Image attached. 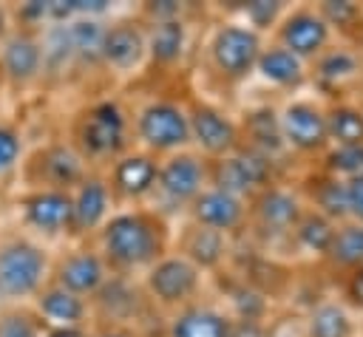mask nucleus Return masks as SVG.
Returning <instances> with one entry per match:
<instances>
[{"instance_id":"f257e3e1","label":"nucleus","mask_w":363,"mask_h":337,"mask_svg":"<svg viewBox=\"0 0 363 337\" xmlns=\"http://www.w3.org/2000/svg\"><path fill=\"white\" fill-rule=\"evenodd\" d=\"M91 244L102 255L111 275L142 278L162 255L170 252L173 221L150 204L116 207Z\"/></svg>"},{"instance_id":"f03ea898","label":"nucleus","mask_w":363,"mask_h":337,"mask_svg":"<svg viewBox=\"0 0 363 337\" xmlns=\"http://www.w3.org/2000/svg\"><path fill=\"white\" fill-rule=\"evenodd\" d=\"M88 167L102 170L133 147L130 108L116 96H96L77 108L65 136Z\"/></svg>"},{"instance_id":"7ed1b4c3","label":"nucleus","mask_w":363,"mask_h":337,"mask_svg":"<svg viewBox=\"0 0 363 337\" xmlns=\"http://www.w3.org/2000/svg\"><path fill=\"white\" fill-rule=\"evenodd\" d=\"M264 40L258 31L244 25L241 20L224 14L216 20L204 40H201V59L210 76L224 88H238L252 79L258 54L264 48Z\"/></svg>"},{"instance_id":"20e7f679","label":"nucleus","mask_w":363,"mask_h":337,"mask_svg":"<svg viewBox=\"0 0 363 337\" xmlns=\"http://www.w3.org/2000/svg\"><path fill=\"white\" fill-rule=\"evenodd\" d=\"M54 252L43 241L20 232L0 235V306H28L51 280Z\"/></svg>"},{"instance_id":"39448f33","label":"nucleus","mask_w":363,"mask_h":337,"mask_svg":"<svg viewBox=\"0 0 363 337\" xmlns=\"http://www.w3.org/2000/svg\"><path fill=\"white\" fill-rule=\"evenodd\" d=\"M133 147L164 159L170 153L190 147V119L187 102L179 96L153 93L130 108Z\"/></svg>"},{"instance_id":"423d86ee","label":"nucleus","mask_w":363,"mask_h":337,"mask_svg":"<svg viewBox=\"0 0 363 337\" xmlns=\"http://www.w3.org/2000/svg\"><path fill=\"white\" fill-rule=\"evenodd\" d=\"M278 127L284 147L292 159L318 161L329 150V130H326V99L312 91L284 96L278 105Z\"/></svg>"},{"instance_id":"0eeeda50","label":"nucleus","mask_w":363,"mask_h":337,"mask_svg":"<svg viewBox=\"0 0 363 337\" xmlns=\"http://www.w3.org/2000/svg\"><path fill=\"white\" fill-rule=\"evenodd\" d=\"M136 280H139V289H142L147 306H153L164 314H173L184 306L201 300L204 289H207V275L173 249L167 255H162Z\"/></svg>"},{"instance_id":"6e6552de","label":"nucleus","mask_w":363,"mask_h":337,"mask_svg":"<svg viewBox=\"0 0 363 337\" xmlns=\"http://www.w3.org/2000/svg\"><path fill=\"white\" fill-rule=\"evenodd\" d=\"M207 184H210V161L204 156H199L193 147L170 153L159 159V176L150 207L167 215L170 221H179L190 207V201Z\"/></svg>"},{"instance_id":"1a4fd4ad","label":"nucleus","mask_w":363,"mask_h":337,"mask_svg":"<svg viewBox=\"0 0 363 337\" xmlns=\"http://www.w3.org/2000/svg\"><path fill=\"white\" fill-rule=\"evenodd\" d=\"M303 207L306 204L301 201L295 184L278 178L258 190L252 198H247V235L258 238L272 252V246H284Z\"/></svg>"},{"instance_id":"9d476101","label":"nucleus","mask_w":363,"mask_h":337,"mask_svg":"<svg viewBox=\"0 0 363 337\" xmlns=\"http://www.w3.org/2000/svg\"><path fill=\"white\" fill-rule=\"evenodd\" d=\"M96 59L116 79H136L147 71V28L136 11H116L105 20Z\"/></svg>"},{"instance_id":"9b49d317","label":"nucleus","mask_w":363,"mask_h":337,"mask_svg":"<svg viewBox=\"0 0 363 337\" xmlns=\"http://www.w3.org/2000/svg\"><path fill=\"white\" fill-rule=\"evenodd\" d=\"M14 212L26 235L51 246L71 241V193L48 187H23L14 195Z\"/></svg>"},{"instance_id":"f8f14e48","label":"nucleus","mask_w":363,"mask_h":337,"mask_svg":"<svg viewBox=\"0 0 363 337\" xmlns=\"http://www.w3.org/2000/svg\"><path fill=\"white\" fill-rule=\"evenodd\" d=\"M187 119H190V147L207 161L224 159L241 147V130L233 110L207 96H187Z\"/></svg>"},{"instance_id":"ddd939ff","label":"nucleus","mask_w":363,"mask_h":337,"mask_svg":"<svg viewBox=\"0 0 363 337\" xmlns=\"http://www.w3.org/2000/svg\"><path fill=\"white\" fill-rule=\"evenodd\" d=\"M91 167L85 159L74 150V144L62 139H48L40 147L26 153V161L20 167V176L26 187H48V190H74Z\"/></svg>"},{"instance_id":"4468645a","label":"nucleus","mask_w":363,"mask_h":337,"mask_svg":"<svg viewBox=\"0 0 363 337\" xmlns=\"http://www.w3.org/2000/svg\"><path fill=\"white\" fill-rule=\"evenodd\" d=\"M267 40L278 42L281 48H286L289 54H295L298 59H303L309 65L337 37L332 34L329 23L320 17L315 3H289L284 17L278 20V25L272 28V34Z\"/></svg>"},{"instance_id":"2eb2a0df","label":"nucleus","mask_w":363,"mask_h":337,"mask_svg":"<svg viewBox=\"0 0 363 337\" xmlns=\"http://www.w3.org/2000/svg\"><path fill=\"white\" fill-rule=\"evenodd\" d=\"M363 45L352 40H335L309 62V91L320 99L354 96L357 74H360Z\"/></svg>"},{"instance_id":"dca6fc26","label":"nucleus","mask_w":363,"mask_h":337,"mask_svg":"<svg viewBox=\"0 0 363 337\" xmlns=\"http://www.w3.org/2000/svg\"><path fill=\"white\" fill-rule=\"evenodd\" d=\"M111 269L105 266L102 255L94 249L91 241H71L62 252H54L51 261V283L62 286L65 292L94 300L99 289L108 283Z\"/></svg>"},{"instance_id":"f3484780","label":"nucleus","mask_w":363,"mask_h":337,"mask_svg":"<svg viewBox=\"0 0 363 337\" xmlns=\"http://www.w3.org/2000/svg\"><path fill=\"white\" fill-rule=\"evenodd\" d=\"M102 176L116 207H142L153 198L159 159L139 147H130L122 156H116L108 167H102Z\"/></svg>"},{"instance_id":"a211bd4d","label":"nucleus","mask_w":363,"mask_h":337,"mask_svg":"<svg viewBox=\"0 0 363 337\" xmlns=\"http://www.w3.org/2000/svg\"><path fill=\"white\" fill-rule=\"evenodd\" d=\"M45 76L43 31L20 28L0 42V82L11 91H28Z\"/></svg>"},{"instance_id":"6ab92c4d","label":"nucleus","mask_w":363,"mask_h":337,"mask_svg":"<svg viewBox=\"0 0 363 337\" xmlns=\"http://www.w3.org/2000/svg\"><path fill=\"white\" fill-rule=\"evenodd\" d=\"M278 167L281 164H275V161H269V159H264L247 147H238L230 156L210 161V184L221 187L233 195L252 198L258 190H264L267 184L281 178Z\"/></svg>"},{"instance_id":"aec40b11","label":"nucleus","mask_w":363,"mask_h":337,"mask_svg":"<svg viewBox=\"0 0 363 337\" xmlns=\"http://www.w3.org/2000/svg\"><path fill=\"white\" fill-rule=\"evenodd\" d=\"M187 221L207 227L213 232H221L227 238H241L247 235V198L233 195L221 187L207 184L184 210Z\"/></svg>"},{"instance_id":"412c9836","label":"nucleus","mask_w":363,"mask_h":337,"mask_svg":"<svg viewBox=\"0 0 363 337\" xmlns=\"http://www.w3.org/2000/svg\"><path fill=\"white\" fill-rule=\"evenodd\" d=\"M116 210L102 170H88L71 190V241H91Z\"/></svg>"},{"instance_id":"4be33fe9","label":"nucleus","mask_w":363,"mask_h":337,"mask_svg":"<svg viewBox=\"0 0 363 337\" xmlns=\"http://www.w3.org/2000/svg\"><path fill=\"white\" fill-rule=\"evenodd\" d=\"M173 252H179L182 258H187L193 266H199L207 278L218 275L233 252V238L213 232L207 227H199L187 218L173 221Z\"/></svg>"},{"instance_id":"5701e85b","label":"nucleus","mask_w":363,"mask_h":337,"mask_svg":"<svg viewBox=\"0 0 363 337\" xmlns=\"http://www.w3.org/2000/svg\"><path fill=\"white\" fill-rule=\"evenodd\" d=\"M147 28V68L179 71L193 45V23L190 14L145 23Z\"/></svg>"},{"instance_id":"b1692460","label":"nucleus","mask_w":363,"mask_h":337,"mask_svg":"<svg viewBox=\"0 0 363 337\" xmlns=\"http://www.w3.org/2000/svg\"><path fill=\"white\" fill-rule=\"evenodd\" d=\"M235 119H238V130H241V147H247L275 164H284V159H289L284 139H281L275 105H269V102L250 105Z\"/></svg>"},{"instance_id":"393cba45","label":"nucleus","mask_w":363,"mask_h":337,"mask_svg":"<svg viewBox=\"0 0 363 337\" xmlns=\"http://www.w3.org/2000/svg\"><path fill=\"white\" fill-rule=\"evenodd\" d=\"M252 76L284 96H295V93L309 91V65L272 40H264V48L258 54Z\"/></svg>"},{"instance_id":"a878e982","label":"nucleus","mask_w":363,"mask_h":337,"mask_svg":"<svg viewBox=\"0 0 363 337\" xmlns=\"http://www.w3.org/2000/svg\"><path fill=\"white\" fill-rule=\"evenodd\" d=\"M28 306L34 309L43 326H54V329H91L94 326L91 300L77 297L51 280L37 292V297Z\"/></svg>"},{"instance_id":"bb28decb","label":"nucleus","mask_w":363,"mask_h":337,"mask_svg":"<svg viewBox=\"0 0 363 337\" xmlns=\"http://www.w3.org/2000/svg\"><path fill=\"white\" fill-rule=\"evenodd\" d=\"M233 314L216 300H196L164 320V337H230Z\"/></svg>"},{"instance_id":"cd10ccee","label":"nucleus","mask_w":363,"mask_h":337,"mask_svg":"<svg viewBox=\"0 0 363 337\" xmlns=\"http://www.w3.org/2000/svg\"><path fill=\"white\" fill-rule=\"evenodd\" d=\"M295 190H298L301 201L309 210L320 212L323 218H329L335 224L349 218V210H346V181L318 170L315 164L295 181Z\"/></svg>"},{"instance_id":"c85d7f7f","label":"nucleus","mask_w":363,"mask_h":337,"mask_svg":"<svg viewBox=\"0 0 363 337\" xmlns=\"http://www.w3.org/2000/svg\"><path fill=\"white\" fill-rule=\"evenodd\" d=\"M303 337H360V323L340 297H323L306 312Z\"/></svg>"},{"instance_id":"c756f323","label":"nucleus","mask_w":363,"mask_h":337,"mask_svg":"<svg viewBox=\"0 0 363 337\" xmlns=\"http://www.w3.org/2000/svg\"><path fill=\"white\" fill-rule=\"evenodd\" d=\"M332 232H335V221L323 218L320 212L303 207L298 224L292 227V232L286 235L284 246H289V252L295 258H306V261H323L326 249L332 244Z\"/></svg>"},{"instance_id":"7c9ffc66","label":"nucleus","mask_w":363,"mask_h":337,"mask_svg":"<svg viewBox=\"0 0 363 337\" xmlns=\"http://www.w3.org/2000/svg\"><path fill=\"white\" fill-rule=\"evenodd\" d=\"M326 130H329V147L363 144V113L354 96L326 99Z\"/></svg>"},{"instance_id":"2f4dec72","label":"nucleus","mask_w":363,"mask_h":337,"mask_svg":"<svg viewBox=\"0 0 363 337\" xmlns=\"http://www.w3.org/2000/svg\"><path fill=\"white\" fill-rule=\"evenodd\" d=\"M323 263L340 275H346L363 263V224L360 221L346 218V221L335 224L332 244L326 249Z\"/></svg>"},{"instance_id":"473e14b6","label":"nucleus","mask_w":363,"mask_h":337,"mask_svg":"<svg viewBox=\"0 0 363 337\" xmlns=\"http://www.w3.org/2000/svg\"><path fill=\"white\" fill-rule=\"evenodd\" d=\"M289 3L284 0H250V3H238L230 8V17L241 20L244 25H250L252 31H258L261 37H269L272 28L278 25V20L284 17Z\"/></svg>"},{"instance_id":"72a5a7b5","label":"nucleus","mask_w":363,"mask_h":337,"mask_svg":"<svg viewBox=\"0 0 363 337\" xmlns=\"http://www.w3.org/2000/svg\"><path fill=\"white\" fill-rule=\"evenodd\" d=\"M318 170L340 178V181H349V178H357L363 176V144H343V147H329L318 161H315Z\"/></svg>"},{"instance_id":"f704fd0d","label":"nucleus","mask_w":363,"mask_h":337,"mask_svg":"<svg viewBox=\"0 0 363 337\" xmlns=\"http://www.w3.org/2000/svg\"><path fill=\"white\" fill-rule=\"evenodd\" d=\"M26 153H28V144H26V133L20 130V125L0 119V181L20 173Z\"/></svg>"},{"instance_id":"c9c22d12","label":"nucleus","mask_w":363,"mask_h":337,"mask_svg":"<svg viewBox=\"0 0 363 337\" xmlns=\"http://www.w3.org/2000/svg\"><path fill=\"white\" fill-rule=\"evenodd\" d=\"M43 329L31 306H0V337H40Z\"/></svg>"},{"instance_id":"e433bc0d","label":"nucleus","mask_w":363,"mask_h":337,"mask_svg":"<svg viewBox=\"0 0 363 337\" xmlns=\"http://www.w3.org/2000/svg\"><path fill=\"white\" fill-rule=\"evenodd\" d=\"M315 6H318L320 17L329 23V28H332V34H335L337 40H346L352 23L363 20V6H360V3H349V0H320V3H315Z\"/></svg>"},{"instance_id":"4c0bfd02","label":"nucleus","mask_w":363,"mask_h":337,"mask_svg":"<svg viewBox=\"0 0 363 337\" xmlns=\"http://www.w3.org/2000/svg\"><path fill=\"white\" fill-rule=\"evenodd\" d=\"M340 300L354 312L363 314V263L352 272L343 275V286H340Z\"/></svg>"},{"instance_id":"58836bf2","label":"nucleus","mask_w":363,"mask_h":337,"mask_svg":"<svg viewBox=\"0 0 363 337\" xmlns=\"http://www.w3.org/2000/svg\"><path fill=\"white\" fill-rule=\"evenodd\" d=\"M346 210L352 221L363 224V176L346 181Z\"/></svg>"},{"instance_id":"ea45409f","label":"nucleus","mask_w":363,"mask_h":337,"mask_svg":"<svg viewBox=\"0 0 363 337\" xmlns=\"http://www.w3.org/2000/svg\"><path fill=\"white\" fill-rule=\"evenodd\" d=\"M230 337H272V331H269V326L264 320H241V317H233Z\"/></svg>"},{"instance_id":"a19ab883","label":"nucleus","mask_w":363,"mask_h":337,"mask_svg":"<svg viewBox=\"0 0 363 337\" xmlns=\"http://www.w3.org/2000/svg\"><path fill=\"white\" fill-rule=\"evenodd\" d=\"M91 337H139L136 326H116V323H94Z\"/></svg>"},{"instance_id":"79ce46f5","label":"nucleus","mask_w":363,"mask_h":337,"mask_svg":"<svg viewBox=\"0 0 363 337\" xmlns=\"http://www.w3.org/2000/svg\"><path fill=\"white\" fill-rule=\"evenodd\" d=\"M40 337H91V329H54V326H45Z\"/></svg>"},{"instance_id":"37998d69","label":"nucleus","mask_w":363,"mask_h":337,"mask_svg":"<svg viewBox=\"0 0 363 337\" xmlns=\"http://www.w3.org/2000/svg\"><path fill=\"white\" fill-rule=\"evenodd\" d=\"M14 31V14L9 3H0V42Z\"/></svg>"},{"instance_id":"c03bdc74","label":"nucleus","mask_w":363,"mask_h":337,"mask_svg":"<svg viewBox=\"0 0 363 337\" xmlns=\"http://www.w3.org/2000/svg\"><path fill=\"white\" fill-rule=\"evenodd\" d=\"M354 96H363V59H360V74H357V85H354Z\"/></svg>"},{"instance_id":"a18cd8bd","label":"nucleus","mask_w":363,"mask_h":337,"mask_svg":"<svg viewBox=\"0 0 363 337\" xmlns=\"http://www.w3.org/2000/svg\"><path fill=\"white\" fill-rule=\"evenodd\" d=\"M357 99V108H360V113H363V96H354Z\"/></svg>"}]
</instances>
